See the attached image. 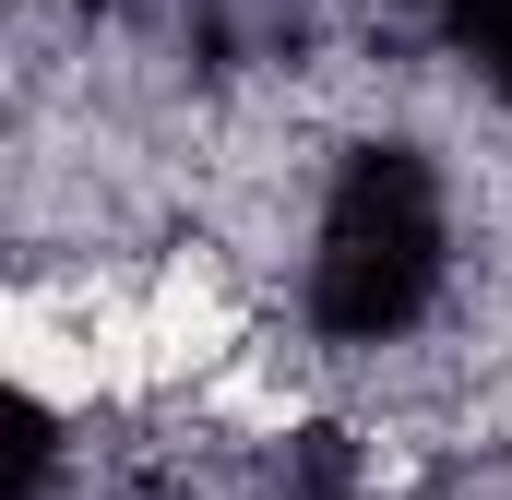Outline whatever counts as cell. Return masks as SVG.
<instances>
[{"mask_svg": "<svg viewBox=\"0 0 512 500\" xmlns=\"http://www.w3.org/2000/svg\"><path fill=\"white\" fill-rule=\"evenodd\" d=\"M441 48H465V72L512 108V0H441Z\"/></svg>", "mask_w": 512, "mask_h": 500, "instance_id": "3", "label": "cell"}, {"mask_svg": "<svg viewBox=\"0 0 512 500\" xmlns=\"http://www.w3.org/2000/svg\"><path fill=\"white\" fill-rule=\"evenodd\" d=\"M453 274V191L417 143H346L310 227V322L334 346H393Z\"/></svg>", "mask_w": 512, "mask_h": 500, "instance_id": "1", "label": "cell"}, {"mask_svg": "<svg viewBox=\"0 0 512 500\" xmlns=\"http://www.w3.org/2000/svg\"><path fill=\"white\" fill-rule=\"evenodd\" d=\"M274 500H382V489L358 477L346 429H298V441H286V465H274Z\"/></svg>", "mask_w": 512, "mask_h": 500, "instance_id": "2", "label": "cell"}, {"mask_svg": "<svg viewBox=\"0 0 512 500\" xmlns=\"http://www.w3.org/2000/svg\"><path fill=\"white\" fill-rule=\"evenodd\" d=\"M370 24H393V36H441V0H370Z\"/></svg>", "mask_w": 512, "mask_h": 500, "instance_id": "4", "label": "cell"}]
</instances>
